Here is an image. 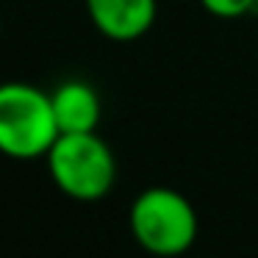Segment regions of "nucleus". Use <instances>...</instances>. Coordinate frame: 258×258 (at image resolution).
<instances>
[{"mask_svg":"<svg viewBox=\"0 0 258 258\" xmlns=\"http://www.w3.org/2000/svg\"><path fill=\"white\" fill-rule=\"evenodd\" d=\"M128 225L134 241L158 258L183 255L197 239V211L189 197L169 186H150L131 203Z\"/></svg>","mask_w":258,"mask_h":258,"instance_id":"f257e3e1","label":"nucleus"},{"mask_svg":"<svg viewBox=\"0 0 258 258\" xmlns=\"http://www.w3.org/2000/svg\"><path fill=\"white\" fill-rule=\"evenodd\" d=\"M50 95L31 84H0V153L17 161L47 156L58 139Z\"/></svg>","mask_w":258,"mask_h":258,"instance_id":"f03ea898","label":"nucleus"},{"mask_svg":"<svg viewBox=\"0 0 258 258\" xmlns=\"http://www.w3.org/2000/svg\"><path fill=\"white\" fill-rule=\"evenodd\" d=\"M45 158L53 183L78 203H97L114 189L117 158L95 131L61 134Z\"/></svg>","mask_w":258,"mask_h":258,"instance_id":"7ed1b4c3","label":"nucleus"},{"mask_svg":"<svg viewBox=\"0 0 258 258\" xmlns=\"http://www.w3.org/2000/svg\"><path fill=\"white\" fill-rule=\"evenodd\" d=\"M92 25L111 42H136L156 25L158 0H84Z\"/></svg>","mask_w":258,"mask_h":258,"instance_id":"20e7f679","label":"nucleus"},{"mask_svg":"<svg viewBox=\"0 0 258 258\" xmlns=\"http://www.w3.org/2000/svg\"><path fill=\"white\" fill-rule=\"evenodd\" d=\"M58 134H92L100 122V95L86 81H64L50 95Z\"/></svg>","mask_w":258,"mask_h":258,"instance_id":"39448f33","label":"nucleus"},{"mask_svg":"<svg viewBox=\"0 0 258 258\" xmlns=\"http://www.w3.org/2000/svg\"><path fill=\"white\" fill-rule=\"evenodd\" d=\"M200 6L206 9L211 17L219 20H239L247 17L258 9V0H200Z\"/></svg>","mask_w":258,"mask_h":258,"instance_id":"423d86ee","label":"nucleus"}]
</instances>
